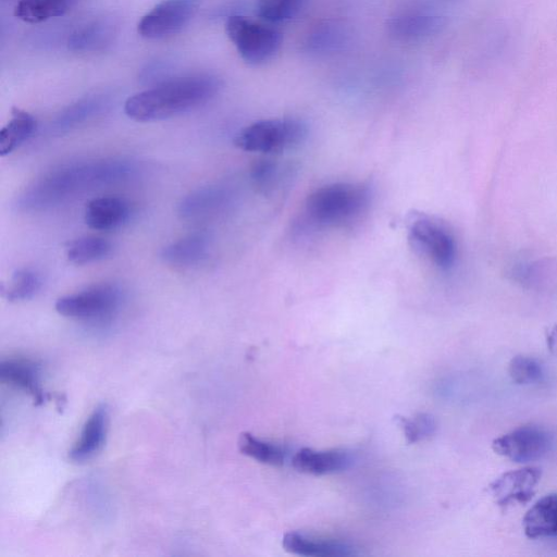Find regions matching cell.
Segmentation results:
<instances>
[{"instance_id": "1", "label": "cell", "mask_w": 557, "mask_h": 557, "mask_svg": "<svg viewBox=\"0 0 557 557\" xmlns=\"http://www.w3.org/2000/svg\"><path fill=\"white\" fill-rule=\"evenodd\" d=\"M138 168L124 158L75 161L53 168L30 182L17 196L22 212H38L59 206L85 191L132 178Z\"/></svg>"}, {"instance_id": "2", "label": "cell", "mask_w": 557, "mask_h": 557, "mask_svg": "<svg viewBox=\"0 0 557 557\" xmlns=\"http://www.w3.org/2000/svg\"><path fill=\"white\" fill-rule=\"evenodd\" d=\"M220 88V79L208 74L175 77L131 96L124 111L137 122L164 120L206 104Z\"/></svg>"}, {"instance_id": "3", "label": "cell", "mask_w": 557, "mask_h": 557, "mask_svg": "<svg viewBox=\"0 0 557 557\" xmlns=\"http://www.w3.org/2000/svg\"><path fill=\"white\" fill-rule=\"evenodd\" d=\"M371 197L367 184L331 183L310 193L305 201V213L314 225L344 226L358 220L368 210Z\"/></svg>"}, {"instance_id": "4", "label": "cell", "mask_w": 557, "mask_h": 557, "mask_svg": "<svg viewBox=\"0 0 557 557\" xmlns=\"http://www.w3.org/2000/svg\"><path fill=\"white\" fill-rule=\"evenodd\" d=\"M307 134V125L298 119H267L240 129L234 138V145L249 152H280L302 143Z\"/></svg>"}, {"instance_id": "5", "label": "cell", "mask_w": 557, "mask_h": 557, "mask_svg": "<svg viewBox=\"0 0 557 557\" xmlns=\"http://www.w3.org/2000/svg\"><path fill=\"white\" fill-rule=\"evenodd\" d=\"M121 304L120 288L106 283L60 297L54 307L57 312L63 317L95 326H106L115 318Z\"/></svg>"}, {"instance_id": "6", "label": "cell", "mask_w": 557, "mask_h": 557, "mask_svg": "<svg viewBox=\"0 0 557 557\" xmlns=\"http://www.w3.org/2000/svg\"><path fill=\"white\" fill-rule=\"evenodd\" d=\"M225 32L240 58L251 65L271 60L282 45L278 29L248 16H230L225 23Z\"/></svg>"}, {"instance_id": "7", "label": "cell", "mask_w": 557, "mask_h": 557, "mask_svg": "<svg viewBox=\"0 0 557 557\" xmlns=\"http://www.w3.org/2000/svg\"><path fill=\"white\" fill-rule=\"evenodd\" d=\"M413 248L441 270H449L456 260L457 245L449 227L438 219L418 213L408 224Z\"/></svg>"}, {"instance_id": "8", "label": "cell", "mask_w": 557, "mask_h": 557, "mask_svg": "<svg viewBox=\"0 0 557 557\" xmlns=\"http://www.w3.org/2000/svg\"><path fill=\"white\" fill-rule=\"evenodd\" d=\"M553 445V435L546 429L523 425L496 437L492 448L497 455L511 461L525 463L545 457Z\"/></svg>"}, {"instance_id": "9", "label": "cell", "mask_w": 557, "mask_h": 557, "mask_svg": "<svg viewBox=\"0 0 557 557\" xmlns=\"http://www.w3.org/2000/svg\"><path fill=\"white\" fill-rule=\"evenodd\" d=\"M196 0H163L146 13L137 24L146 39H162L180 33L197 11Z\"/></svg>"}, {"instance_id": "10", "label": "cell", "mask_w": 557, "mask_h": 557, "mask_svg": "<svg viewBox=\"0 0 557 557\" xmlns=\"http://www.w3.org/2000/svg\"><path fill=\"white\" fill-rule=\"evenodd\" d=\"M232 201L233 194L227 187L209 185L184 196L177 205V214L189 222L208 221L225 212Z\"/></svg>"}, {"instance_id": "11", "label": "cell", "mask_w": 557, "mask_h": 557, "mask_svg": "<svg viewBox=\"0 0 557 557\" xmlns=\"http://www.w3.org/2000/svg\"><path fill=\"white\" fill-rule=\"evenodd\" d=\"M541 475V469L537 467L510 470L490 484V492L495 503L502 508L516 504L522 505L534 496Z\"/></svg>"}, {"instance_id": "12", "label": "cell", "mask_w": 557, "mask_h": 557, "mask_svg": "<svg viewBox=\"0 0 557 557\" xmlns=\"http://www.w3.org/2000/svg\"><path fill=\"white\" fill-rule=\"evenodd\" d=\"M108 425L109 409L106 404H100L87 418L78 440L69 451L70 459L76 463L92 459L106 443Z\"/></svg>"}, {"instance_id": "13", "label": "cell", "mask_w": 557, "mask_h": 557, "mask_svg": "<svg viewBox=\"0 0 557 557\" xmlns=\"http://www.w3.org/2000/svg\"><path fill=\"white\" fill-rule=\"evenodd\" d=\"M131 206L122 197L110 195L91 199L84 213L85 223L96 231L119 228L131 216Z\"/></svg>"}, {"instance_id": "14", "label": "cell", "mask_w": 557, "mask_h": 557, "mask_svg": "<svg viewBox=\"0 0 557 557\" xmlns=\"http://www.w3.org/2000/svg\"><path fill=\"white\" fill-rule=\"evenodd\" d=\"M0 379L33 396L36 404L45 399L41 386V367L29 358L17 357L0 361Z\"/></svg>"}, {"instance_id": "15", "label": "cell", "mask_w": 557, "mask_h": 557, "mask_svg": "<svg viewBox=\"0 0 557 557\" xmlns=\"http://www.w3.org/2000/svg\"><path fill=\"white\" fill-rule=\"evenodd\" d=\"M211 239L202 232L188 234L162 248L161 259L175 268L201 264L210 255Z\"/></svg>"}, {"instance_id": "16", "label": "cell", "mask_w": 557, "mask_h": 557, "mask_svg": "<svg viewBox=\"0 0 557 557\" xmlns=\"http://www.w3.org/2000/svg\"><path fill=\"white\" fill-rule=\"evenodd\" d=\"M352 462L351 455L343 449H299L292 459L293 467L304 473L324 475L347 469Z\"/></svg>"}, {"instance_id": "17", "label": "cell", "mask_w": 557, "mask_h": 557, "mask_svg": "<svg viewBox=\"0 0 557 557\" xmlns=\"http://www.w3.org/2000/svg\"><path fill=\"white\" fill-rule=\"evenodd\" d=\"M282 545L288 553L308 557H344L357 554L356 548L348 543L308 536L298 532L286 533Z\"/></svg>"}, {"instance_id": "18", "label": "cell", "mask_w": 557, "mask_h": 557, "mask_svg": "<svg viewBox=\"0 0 557 557\" xmlns=\"http://www.w3.org/2000/svg\"><path fill=\"white\" fill-rule=\"evenodd\" d=\"M524 534L530 539L557 537V493L539 499L522 520Z\"/></svg>"}, {"instance_id": "19", "label": "cell", "mask_w": 557, "mask_h": 557, "mask_svg": "<svg viewBox=\"0 0 557 557\" xmlns=\"http://www.w3.org/2000/svg\"><path fill=\"white\" fill-rule=\"evenodd\" d=\"M36 125L30 113L13 108L10 120L0 132V154H9L23 145L34 134Z\"/></svg>"}, {"instance_id": "20", "label": "cell", "mask_w": 557, "mask_h": 557, "mask_svg": "<svg viewBox=\"0 0 557 557\" xmlns=\"http://www.w3.org/2000/svg\"><path fill=\"white\" fill-rule=\"evenodd\" d=\"M77 0H18L14 16L25 23L37 24L64 15Z\"/></svg>"}, {"instance_id": "21", "label": "cell", "mask_w": 557, "mask_h": 557, "mask_svg": "<svg viewBox=\"0 0 557 557\" xmlns=\"http://www.w3.org/2000/svg\"><path fill=\"white\" fill-rule=\"evenodd\" d=\"M112 249V244L103 237L84 236L69 244L66 257L72 263L83 265L106 259Z\"/></svg>"}, {"instance_id": "22", "label": "cell", "mask_w": 557, "mask_h": 557, "mask_svg": "<svg viewBox=\"0 0 557 557\" xmlns=\"http://www.w3.org/2000/svg\"><path fill=\"white\" fill-rule=\"evenodd\" d=\"M238 446L244 455L265 465L280 467L286 459V451L282 446L260 440L250 433L240 435Z\"/></svg>"}, {"instance_id": "23", "label": "cell", "mask_w": 557, "mask_h": 557, "mask_svg": "<svg viewBox=\"0 0 557 557\" xmlns=\"http://www.w3.org/2000/svg\"><path fill=\"white\" fill-rule=\"evenodd\" d=\"M41 286L42 277L37 270L21 268L12 274L3 293L9 301H24L33 298Z\"/></svg>"}, {"instance_id": "24", "label": "cell", "mask_w": 557, "mask_h": 557, "mask_svg": "<svg viewBox=\"0 0 557 557\" xmlns=\"http://www.w3.org/2000/svg\"><path fill=\"white\" fill-rule=\"evenodd\" d=\"M441 21L431 16H404L391 20L388 23L389 33L403 40L418 39L435 32Z\"/></svg>"}, {"instance_id": "25", "label": "cell", "mask_w": 557, "mask_h": 557, "mask_svg": "<svg viewBox=\"0 0 557 557\" xmlns=\"http://www.w3.org/2000/svg\"><path fill=\"white\" fill-rule=\"evenodd\" d=\"M113 36L111 25L94 23L77 30L69 40L72 50H97L110 42Z\"/></svg>"}, {"instance_id": "26", "label": "cell", "mask_w": 557, "mask_h": 557, "mask_svg": "<svg viewBox=\"0 0 557 557\" xmlns=\"http://www.w3.org/2000/svg\"><path fill=\"white\" fill-rule=\"evenodd\" d=\"M307 0H257V13L269 23H278L297 16Z\"/></svg>"}, {"instance_id": "27", "label": "cell", "mask_w": 557, "mask_h": 557, "mask_svg": "<svg viewBox=\"0 0 557 557\" xmlns=\"http://www.w3.org/2000/svg\"><path fill=\"white\" fill-rule=\"evenodd\" d=\"M507 371L510 379L520 385L540 383L545 376L543 364L537 359L524 355L512 357Z\"/></svg>"}, {"instance_id": "28", "label": "cell", "mask_w": 557, "mask_h": 557, "mask_svg": "<svg viewBox=\"0 0 557 557\" xmlns=\"http://www.w3.org/2000/svg\"><path fill=\"white\" fill-rule=\"evenodd\" d=\"M100 110L101 104L97 100H87L77 103L62 112L55 119L53 128L59 133L72 131L95 116Z\"/></svg>"}, {"instance_id": "29", "label": "cell", "mask_w": 557, "mask_h": 557, "mask_svg": "<svg viewBox=\"0 0 557 557\" xmlns=\"http://www.w3.org/2000/svg\"><path fill=\"white\" fill-rule=\"evenodd\" d=\"M547 274L548 265L540 261L518 263L513 265L510 272V275L516 282L529 287H535L543 284Z\"/></svg>"}, {"instance_id": "30", "label": "cell", "mask_w": 557, "mask_h": 557, "mask_svg": "<svg viewBox=\"0 0 557 557\" xmlns=\"http://www.w3.org/2000/svg\"><path fill=\"white\" fill-rule=\"evenodd\" d=\"M398 421L409 443L432 435L436 428L433 417L425 413H420L413 419L401 417L398 418Z\"/></svg>"}, {"instance_id": "31", "label": "cell", "mask_w": 557, "mask_h": 557, "mask_svg": "<svg viewBox=\"0 0 557 557\" xmlns=\"http://www.w3.org/2000/svg\"><path fill=\"white\" fill-rule=\"evenodd\" d=\"M278 170L280 168L275 162L271 160H260L251 169V180L258 189L267 193L273 188V185H275L278 180Z\"/></svg>"}, {"instance_id": "32", "label": "cell", "mask_w": 557, "mask_h": 557, "mask_svg": "<svg viewBox=\"0 0 557 557\" xmlns=\"http://www.w3.org/2000/svg\"><path fill=\"white\" fill-rule=\"evenodd\" d=\"M547 346L552 352L557 355V324L549 331L547 335Z\"/></svg>"}]
</instances>
